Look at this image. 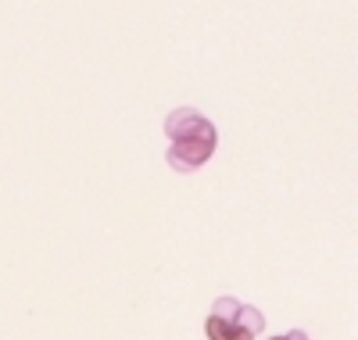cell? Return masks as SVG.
<instances>
[{
	"mask_svg": "<svg viewBox=\"0 0 358 340\" xmlns=\"http://www.w3.org/2000/svg\"><path fill=\"white\" fill-rule=\"evenodd\" d=\"M273 340H308V333H305V330H290V333H280V337H273Z\"/></svg>",
	"mask_w": 358,
	"mask_h": 340,
	"instance_id": "cell-3",
	"label": "cell"
},
{
	"mask_svg": "<svg viewBox=\"0 0 358 340\" xmlns=\"http://www.w3.org/2000/svg\"><path fill=\"white\" fill-rule=\"evenodd\" d=\"M262 330H265L262 308L236 301V297H215V304L208 308V319H204L208 340H258Z\"/></svg>",
	"mask_w": 358,
	"mask_h": 340,
	"instance_id": "cell-2",
	"label": "cell"
},
{
	"mask_svg": "<svg viewBox=\"0 0 358 340\" xmlns=\"http://www.w3.org/2000/svg\"><path fill=\"white\" fill-rule=\"evenodd\" d=\"M165 136H169L165 162L176 172H197L204 162H212V154L219 147L215 126L194 108H176L165 118Z\"/></svg>",
	"mask_w": 358,
	"mask_h": 340,
	"instance_id": "cell-1",
	"label": "cell"
}]
</instances>
